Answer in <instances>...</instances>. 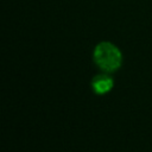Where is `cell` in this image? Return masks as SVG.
<instances>
[{
  "mask_svg": "<svg viewBox=\"0 0 152 152\" xmlns=\"http://www.w3.org/2000/svg\"><path fill=\"white\" fill-rule=\"evenodd\" d=\"M95 64L103 72H114L122 64V53L120 49L110 42L99 43L93 52Z\"/></svg>",
  "mask_w": 152,
  "mask_h": 152,
  "instance_id": "obj_1",
  "label": "cell"
},
{
  "mask_svg": "<svg viewBox=\"0 0 152 152\" xmlns=\"http://www.w3.org/2000/svg\"><path fill=\"white\" fill-rule=\"evenodd\" d=\"M114 87V80L107 74H99L91 80V89L97 95H104L112 90Z\"/></svg>",
  "mask_w": 152,
  "mask_h": 152,
  "instance_id": "obj_2",
  "label": "cell"
}]
</instances>
